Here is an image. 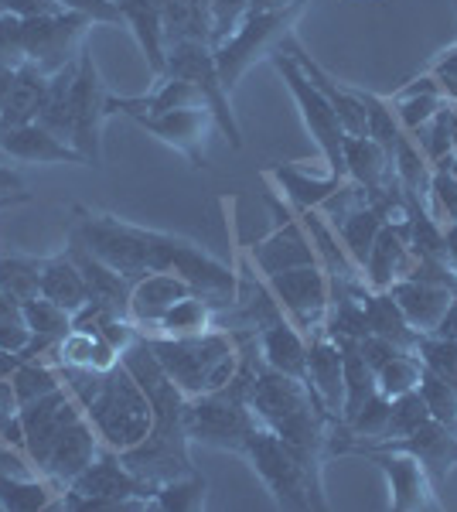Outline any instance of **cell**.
I'll use <instances>...</instances> for the list:
<instances>
[{"instance_id":"f5cc1de1","label":"cell","mask_w":457,"mask_h":512,"mask_svg":"<svg viewBox=\"0 0 457 512\" xmlns=\"http://www.w3.org/2000/svg\"><path fill=\"white\" fill-rule=\"evenodd\" d=\"M427 76L437 82L440 96H444L447 103H457V41L451 48H444V52L430 62Z\"/></svg>"},{"instance_id":"8fae6325","label":"cell","mask_w":457,"mask_h":512,"mask_svg":"<svg viewBox=\"0 0 457 512\" xmlns=\"http://www.w3.org/2000/svg\"><path fill=\"white\" fill-rule=\"evenodd\" d=\"M110 89H106L99 65L89 48L79 52V69L69 89V113H72V140L86 161V168H103V127L110 117Z\"/></svg>"},{"instance_id":"db71d44e","label":"cell","mask_w":457,"mask_h":512,"mask_svg":"<svg viewBox=\"0 0 457 512\" xmlns=\"http://www.w3.org/2000/svg\"><path fill=\"white\" fill-rule=\"evenodd\" d=\"M62 11L65 7L58 0H0V14H14V18H48Z\"/></svg>"},{"instance_id":"60d3db41","label":"cell","mask_w":457,"mask_h":512,"mask_svg":"<svg viewBox=\"0 0 457 512\" xmlns=\"http://www.w3.org/2000/svg\"><path fill=\"white\" fill-rule=\"evenodd\" d=\"M205 502H209V482H205L202 472L168 478L154 492V509L164 512H195L205 509Z\"/></svg>"},{"instance_id":"8992f818","label":"cell","mask_w":457,"mask_h":512,"mask_svg":"<svg viewBox=\"0 0 457 512\" xmlns=\"http://www.w3.org/2000/svg\"><path fill=\"white\" fill-rule=\"evenodd\" d=\"M307 4H311V0H297V4L277 7V11L246 14L243 24H239L229 38H222L219 45L212 48V52H215V69H219V79H222V86H226L229 93L256 62L273 59V55L284 48V41L294 35L297 21L304 18Z\"/></svg>"},{"instance_id":"f1b7e54d","label":"cell","mask_w":457,"mask_h":512,"mask_svg":"<svg viewBox=\"0 0 457 512\" xmlns=\"http://www.w3.org/2000/svg\"><path fill=\"white\" fill-rule=\"evenodd\" d=\"M120 21L134 28V35L140 41L147 55V65L157 79L164 76V14H161V0H113Z\"/></svg>"},{"instance_id":"6da1fadb","label":"cell","mask_w":457,"mask_h":512,"mask_svg":"<svg viewBox=\"0 0 457 512\" xmlns=\"http://www.w3.org/2000/svg\"><path fill=\"white\" fill-rule=\"evenodd\" d=\"M249 407L260 417V424H267L287 444V451L301 461L314 499L321 509H328L324 465L331 458V431H335L338 417H331L321 407L318 393L307 386V379L273 373L270 366H263V359L256 362L253 379H249Z\"/></svg>"},{"instance_id":"277c9868","label":"cell","mask_w":457,"mask_h":512,"mask_svg":"<svg viewBox=\"0 0 457 512\" xmlns=\"http://www.w3.org/2000/svg\"><path fill=\"white\" fill-rule=\"evenodd\" d=\"M86 417L96 427L99 441L113 451H130L151 434L154 427V403L137 376L123 362H116L103 376V386L86 403Z\"/></svg>"},{"instance_id":"e575fe53","label":"cell","mask_w":457,"mask_h":512,"mask_svg":"<svg viewBox=\"0 0 457 512\" xmlns=\"http://www.w3.org/2000/svg\"><path fill=\"white\" fill-rule=\"evenodd\" d=\"M338 349H342V369H345V403H342V424H345V420H352L379 393V383H376V369L365 362L359 342L342 338Z\"/></svg>"},{"instance_id":"1f68e13d","label":"cell","mask_w":457,"mask_h":512,"mask_svg":"<svg viewBox=\"0 0 457 512\" xmlns=\"http://www.w3.org/2000/svg\"><path fill=\"white\" fill-rule=\"evenodd\" d=\"M393 164H396V181H400L403 195L413 202V209L430 212V178H434V164H430L423 147L410 134H403L400 144H396Z\"/></svg>"},{"instance_id":"5b68a950","label":"cell","mask_w":457,"mask_h":512,"mask_svg":"<svg viewBox=\"0 0 457 512\" xmlns=\"http://www.w3.org/2000/svg\"><path fill=\"white\" fill-rule=\"evenodd\" d=\"M147 253H151V274L154 270L178 274L185 284H191V291L212 304L215 315L236 304L239 274L222 260H215L212 253H205L198 243L174 233H161V229H147Z\"/></svg>"},{"instance_id":"7bdbcfd3","label":"cell","mask_w":457,"mask_h":512,"mask_svg":"<svg viewBox=\"0 0 457 512\" xmlns=\"http://www.w3.org/2000/svg\"><path fill=\"white\" fill-rule=\"evenodd\" d=\"M58 386H65V383L52 359H24L11 376V390H14L18 407L38 400V396H45V393H55Z\"/></svg>"},{"instance_id":"003e7915","label":"cell","mask_w":457,"mask_h":512,"mask_svg":"<svg viewBox=\"0 0 457 512\" xmlns=\"http://www.w3.org/2000/svg\"><path fill=\"white\" fill-rule=\"evenodd\" d=\"M209 7H212V0H209Z\"/></svg>"},{"instance_id":"ffe728a7","label":"cell","mask_w":457,"mask_h":512,"mask_svg":"<svg viewBox=\"0 0 457 512\" xmlns=\"http://www.w3.org/2000/svg\"><path fill=\"white\" fill-rule=\"evenodd\" d=\"M99 448H103V441H99L96 427L89 424V417L82 414L69 431L58 437V444L52 448V454H48L45 468H41V478L52 482L58 492H65L82 472H86L89 461L99 454Z\"/></svg>"},{"instance_id":"91938a15","label":"cell","mask_w":457,"mask_h":512,"mask_svg":"<svg viewBox=\"0 0 457 512\" xmlns=\"http://www.w3.org/2000/svg\"><path fill=\"white\" fill-rule=\"evenodd\" d=\"M21 352H11V349H0V383H7V379L14 376V369L21 366Z\"/></svg>"},{"instance_id":"d590c367","label":"cell","mask_w":457,"mask_h":512,"mask_svg":"<svg viewBox=\"0 0 457 512\" xmlns=\"http://www.w3.org/2000/svg\"><path fill=\"white\" fill-rule=\"evenodd\" d=\"M270 175L280 181L284 198L294 205V209H321V205L328 202V198L348 181V178H338V175L311 178L307 171L297 168V164H277Z\"/></svg>"},{"instance_id":"816d5d0a","label":"cell","mask_w":457,"mask_h":512,"mask_svg":"<svg viewBox=\"0 0 457 512\" xmlns=\"http://www.w3.org/2000/svg\"><path fill=\"white\" fill-rule=\"evenodd\" d=\"M430 216L440 226L457 222V178L444 164H434V178H430Z\"/></svg>"},{"instance_id":"d4e9b609","label":"cell","mask_w":457,"mask_h":512,"mask_svg":"<svg viewBox=\"0 0 457 512\" xmlns=\"http://www.w3.org/2000/svg\"><path fill=\"white\" fill-rule=\"evenodd\" d=\"M188 294H195V291H191V284H185L178 274H161V270H154V274L140 277L134 284V291H130V318L140 325V332H151L157 325V318H161L174 301H181V297H188Z\"/></svg>"},{"instance_id":"e7e4bbea","label":"cell","mask_w":457,"mask_h":512,"mask_svg":"<svg viewBox=\"0 0 457 512\" xmlns=\"http://www.w3.org/2000/svg\"><path fill=\"white\" fill-rule=\"evenodd\" d=\"M24 202H31V195H28V192L4 195V198H0V212H4V209H14V205H24Z\"/></svg>"},{"instance_id":"8d00e7d4","label":"cell","mask_w":457,"mask_h":512,"mask_svg":"<svg viewBox=\"0 0 457 512\" xmlns=\"http://www.w3.org/2000/svg\"><path fill=\"white\" fill-rule=\"evenodd\" d=\"M116 362H120V352L96 332H79V328H72V332L55 345V366H82V369L110 373Z\"/></svg>"},{"instance_id":"ac0fdd59","label":"cell","mask_w":457,"mask_h":512,"mask_svg":"<svg viewBox=\"0 0 457 512\" xmlns=\"http://www.w3.org/2000/svg\"><path fill=\"white\" fill-rule=\"evenodd\" d=\"M406 451L427 468L430 482H434L437 492L447 489V478L457 468V434L447 431L444 424H437L434 417L413 431L410 437H400V441H379V444H348L342 454H362V451Z\"/></svg>"},{"instance_id":"6125c7cd","label":"cell","mask_w":457,"mask_h":512,"mask_svg":"<svg viewBox=\"0 0 457 512\" xmlns=\"http://www.w3.org/2000/svg\"><path fill=\"white\" fill-rule=\"evenodd\" d=\"M444 243H447V260L457 270V222H447L444 226Z\"/></svg>"},{"instance_id":"03108f58","label":"cell","mask_w":457,"mask_h":512,"mask_svg":"<svg viewBox=\"0 0 457 512\" xmlns=\"http://www.w3.org/2000/svg\"><path fill=\"white\" fill-rule=\"evenodd\" d=\"M454 110H457V103H454Z\"/></svg>"},{"instance_id":"9f6ffc18","label":"cell","mask_w":457,"mask_h":512,"mask_svg":"<svg viewBox=\"0 0 457 512\" xmlns=\"http://www.w3.org/2000/svg\"><path fill=\"white\" fill-rule=\"evenodd\" d=\"M28 342H31V328L24 325V318H0V349L24 352Z\"/></svg>"},{"instance_id":"603a6c76","label":"cell","mask_w":457,"mask_h":512,"mask_svg":"<svg viewBox=\"0 0 457 512\" xmlns=\"http://www.w3.org/2000/svg\"><path fill=\"white\" fill-rule=\"evenodd\" d=\"M256 349H260L263 366H270L273 373L307 379V335L290 318H277L256 328Z\"/></svg>"},{"instance_id":"83f0119b","label":"cell","mask_w":457,"mask_h":512,"mask_svg":"<svg viewBox=\"0 0 457 512\" xmlns=\"http://www.w3.org/2000/svg\"><path fill=\"white\" fill-rule=\"evenodd\" d=\"M65 253H69V260L79 267V274L86 277L89 284V294L96 297V301L110 304V308H116L120 315H130V291H134V284H130L123 274H116V270L110 267V263H103L99 256H93L86 250L82 243H76V239H65Z\"/></svg>"},{"instance_id":"3957f363","label":"cell","mask_w":457,"mask_h":512,"mask_svg":"<svg viewBox=\"0 0 457 512\" xmlns=\"http://www.w3.org/2000/svg\"><path fill=\"white\" fill-rule=\"evenodd\" d=\"M161 369L185 396L215 393L236 376L243 359V342L229 328H209L198 335H144Z\"/></svg>"},{"instance_id":"74e56055","label":"cell","mask_w":457,"mask_h":512,"mask_svg":"<svg viewBox=\"0 0 457 512\" xmlns=\"http://www.w3.org/2000/svg\"><path fill=\"white\" fill-rule=\"evenodd\" d=\"M62 502V492L41 475H14L0 472V509L11 512H38Z\"/></svg>"},{"instance_id":"ba28073f","label":"cell","mask_w":457,"mask_h":512,"mask_svg":"<svg viewBox=\"0 0 457 512\" xmlns=\"http://www.w3.org/2000/svg\"><path fill=\"white\" fill-rule=\"evenodd\" d=\"M69 239L86 246L89 253L110 263L116 274H123L130 284L151 274V253H147V229L134 226L127 219L93 212L86 205H72Z\"/></svg>"},{"instance_id":"44dd1931","label":"cell","mask_w":457,"mask_h":512,"mask_svg":"<svg viewBox=\"0 0 457 512\" xmlns=\"http://www.w3.org/2000/svg\"><path fill=\"white\" fill-rule=\"evenodd\" d=\"M307 386L318 393L321 407L328 410L331 417L342 420V403H345L342 349L324 332L307 335Z\"/></svg>"},{"instance_id":"681fc988","label":"cell","mask_w":457,"mask_h":512,"mask_svg":"<svg viewBox=\"0 0 457 512\" xmlns=\"http://www.w3.org/2000/svg\"><path fill=\"white\" fill-rule=\"evenodd\" d=\"M427 420H430V410H427V403H423L420 390L396 396V400H393V417H389V434L382 437V441H400V437H410L413 431H420ZM345 448H348V444H345ZM342 451H338V454H342Z\"/></svg>"},{"instance_id":"52a82bcc","label":"cell","mask_w":457,"mask_h":512,"mask_svg":"<svg viewBox=\"0 0 457 512\" xmlns=\"http://www.w3.org/2000/svg\"><path fill=\"white\" fill-rule=\"evenodd\" d=\"M154 492H157V485L144 482L140 475L130 472V468L123 465L120 451H113L103 444L96 458L89 461L86 472L62 492L58 509H72V512L154 509Z\"/></svg>"},{"instance_id":"7c38bea8","label":"cell","mask_w":457,"mask_h":512,"mask_svg":"<svg viewBox=\"0 0 457 512\" xmlns=\"http://www.w3.org/2000/svg\"><path fill=\"white\" fill-rule=\"evenodd\" d=\"M93 24L96 21L89 14L79 11L48 14V18H21L24 62L38 65L45 76H55V72H62L65 65L79 59Z\"/></svg>"},{"instance_id":"f35d334b","label":"cell","mask_w":457,"mask_h":512,"mask_svg":"<svg viewBox=\"0 0 457 512\" xmlns=\"http://www.w3.org/2000/svg\"><path fill=\"white\" fill-rule=\"evenodd\" d=\"M215 328V308L209 301H205L202 294H188L181 297V301H174L168 311H164L161 318H157V325L151 332H140V335H198V332H209Z\"/></svg>"},{"instance_id":"4dcf8cb0","label":"cell","mask_w":457,"mask_h":512,"mask_svg":"<svg viewBox=\"0 0 457 512\" xmlns=\"http://www.w3.org/2000/svg\"><path fill=\"white\" fill-rule=\"evenodd\" d=\"M362 308H365V321H369V335L386 338V342L400 345L403 352H417L420 332L406 321L403 308L393 301V294L389 291H365Z\"/></svg>"},{"instance_id":"f6af8a7d","label":"cell","mask_w":457,"mask_h":512,"mask_svg":"<svg viewBox=\"0 0 457 512\" xmlns=\"http://www.w3.org/2000/svg\"><path fill=\"white\" fill-rule=\"evenodd\" d=\"M420 376H423V362L417 359V352H396L393 359L382 362L376 369L379 393L389 396V400L420 390Z\"/></svg>"},{"instance_id":"cb8c5ba5","label":"cell","mask_w":457,"mask_h":512,"mask_svg":"<svg viewBox=\"0 0 457 512\" xmlns=\"http://www.w3.org/2000/svg\"><path fill=\"white\" fill-rule=\"evenodd\" d=\"M413 260H417V256H413L406 236H400V229L382 226L376 243H372L369 260H365V267H362L365 287H369V291H389L396 280H403L410 274Z\"/></svg>"},{"instance_id":"d6a6232c","label":"cell","mask_w":457,"mask_h":512,"mask_svg":"<svg viewBox=\"0 0 457 512\" xmlns=\"http://www.w3.org/2000/svg\"><path fill=\"white\" fill-rule=\"evenodd\" d=\"M48 79L52 76H45L38 65L24 62L18 69V79H14L11 96L0 106V127H21V123L38 120V110L48 93Z\"/></svg>"},{"instance_id":"d6986e66","label":"cell","mask_w":457,"mask_h":512,"mask_svg":"<svg viewBox=\"0 0 457 512\" xmlns=\"http://www.w3.org/2000/svg\"><path fill=\"white\" fill-rule=\"evenodd\" d=\"M147 134L161 137L164 144L181 151L191 161V168H209L205 144L215 130V117L209 110H168V113H144L134 117Z\"/></svg>"},{"instance_id":"b9f144b4","label":"cell","mask_w":457,"mask_h":512,"mask_svg":"<svg viewBox=\"0 0 457 512\" xmlns=\"http://www.w3.org/2000/svg\"><path fill=\"white\" fill-rule=\"evenodd\" d=\"M41 263L38 256L21 253H0V291L18 297V301H31L41 294Z\"/></svg>"},{"instance_id":"30bf717a","label":"cell","mask_w":457,"mask_h":512,"mask_svg":"<svg viewBox=\"0 0 457 512\" xmlns=\"http://www.w3.org/2000/svg\"><path fill=\"white\" fill-rule=\"evenodd\" d=\"M273 69L284 76L290 96L297 99V106H301V117H304V127L311 130V137L318 140L321 147V158L328 164V175H338V178H348V168H345V127L342 120H338L335 106L324 99V93L318 86H314L311 79L304 76V69L294 62V55L284 52L280 48L277 55H273Z\"/></svg>"},{"instance_id":"5bb4252c","label":"cell","mask_w":457,"mask_h":512,"mask_svg":"<svg viewBox=\"0 0 457 512\" xmlns=\"http://www.w3.org/2000/svg\"><path fill=\"white\" fill-rule=\"evenodd\" d=\"M18 414L24 427V454H28L35 475H41L48 454H52V448L58 444V437L69 431L86 410H82V403L65 390V386H58L55 393H45V396H38V400L18 407Z\"/></svg>"},{"instance_id":"11a10c76","label":"cell","mask_w":457,"mask_h":512,"mask_svg":"<svg viewBox=\"0 0 457 512\" xmlns=\"http://www.w3.org/2000/svg\"><path fill=\"white\" fill-rule=\"evenodd\" d=\"M65 11H79V14H89L93 21H103V24H120V11H116L113 0H58Z\"/></svg>"},{"instance_id":"836d02e7","label":"cell","mask_w":457,"mask_h":512,"mask_svg":"<svg viewBox=\"0 0 457 512\" xmlns=\"http://www.w3.org/2000/svg\"><path fill=\"white\" fill-rule=\"evenodd\" d=\"M386 103L393 106V113H396V120H400L403 134L413 137L420 127H427V123L434 120V113L447 103V99L440 96V89H437L434 79L420 76V79H413L410 86H403L393 99H386Z\"/></svg>"},{"instance_id":"c3c4849f","label":"cell","mask_w":457,"mask_h":512,"mask_svg":"<svg viewBox=\"0 0 457 512\" xmlns=\"http://www.w3.org/2000/svg\"><path fill=\"white\" fill-rule=\"evenodd\" d=\"M420 396H423V403H427L430 417H434L437 424H444L447 431L457 434V386L423 369V376H420Z\"/></svg>"},{"instance_id":"7a4b0ae2","label":"cell","mask_w":457,"mask_h":512,"mask_svg":"<svg viewBox=\"0 0 457 512\" xmlns=\"http://www.w3.org/2000/svg\"><path fill=\"white\" fill-rule=\"evenodd\" d=\"M120 362L137 376V383L144 386L147 396L154 403V427L137 448L123 451V465L144 482L161 485L168 478L191 475L198 472L195 461H191V441L185 431V400L188 396L174 386V379L164 373L157 355L151 352L147 338L140 335L130 349L120 352Z\"/></svg>"},{"instance_id":"e0dca14e","label":"cell","mask_w":457,"mask_h":512,"mask_svg":"<svg viewBox=\"0 0 457 512\" xmlns=\"http://www.w3.org/2000/svg\"><path fill=\"white\" fill-rule=\"evenodd\" d=\"M359 458H365L369 465H376L386 475L389 485V509L396 512H437L444 509V499L430 482L427 468L420 465L413 454L406 451H362Z\"/></svg>"},{"instance_id":"9a60e30c","label":"cell","mask_w":457,"mask_h":512,"mask_svg":"<svg viewBox=\"0 0 457 512\" xmlns=\"http://www.w3.org/2000/svg\"><path fill=\"white\" fill-rule=\"evenodd\" d=\"M267 284L273 297H277V304L284 308V315L304 335L324 332V318H328V304H331V280L321 270V263L273 274L267 277Z\"/></svg>"},{"instance_id":"be15d7a7","label":"cell","mask_w":457,"mask_h":512,"mask_svg":"<svg viewBox=\"0 0 457 512\" xmlns=\"http://www.w3.org/2000/svg\"><path fill=\"white\" fill-rule=\"evenodd\" d=\"M297 4V0H249V14H263V11H277V7Z\"/></svg>"},{"instance_id":"bcb514c9","label":"cell","mask_w":457,"mask_h":512,"mask_svg":"<svg viewBox=\"0 0 457 512\" xmlns=\"http://www.w3.org/2000/svg\"><path fill=\"white\" fill-rule=\"evenodd\" d=\"M359 96L365 103V123H369V127H365V134L376 140L386 154H393L396 144H400V137H403V127H400V120H396L393 106L386 103V96L365 93V89H359Z\"/></svg>"},{"instance_id":"484cf974","label":"cell","mask_w":457,"mask_h":512,"mask_svg":"<svg viewBox=\"0 0 457 512\" xmlns=\"http://www.w3.org/2000/svg\"><path fill=\"white\" fill-rule=\"evenodd\" d=\"M345 168L348 178L359 188H365V198H376L382 188H389L396 181L393 154L382 151L369 134L345 137Z\"/></svg>"},{"instance_id":"ab89813d","label":"cell","mask_w":457,"mask_h":512,"mask_svg":"<svg viewBox=\"0 0 457 512\" xmlns=\"http://www.w3.org/2000/svg\"><path fill=\"white\" fill-rule=\"evenodd\" d=\"M331 226H335V233H338V239H342L348 256H352L359 267H365V260H369V253H372V243H376L379 229L386 226V222H382V216L376 212V205L365 202L338 222H331Z\"/></svg>"},{"instance_id":"6f0895ef","label":"cell","mask_w":457,"mask_h":512,"mask_svg":"<svg viewBox=\"0 0 457 512\" xmlns=\"http://www.w3.org/2000/svg\"><path fill=\"white\" fill-rule=\"evenodd\" d=\"M430 335H437V338H454V342H457V294H454V301L447 304V311L440 315L437 328H434Z\"/></svg>"},{"instance_id":"4fadbf2b","label":"cell","mask_w":457,"mask_h":512,"mask_svg":"<svg viewBox=\"0 0 457 512\" xmlns=\"http://www.w3.org/2000/svg\"><path fill=\"white\" fill-rule=\"evenodd\" d=\"M164 76L195 82L205 93V103H209V113L215 117V127L229 137L232 147H243V130H239L236 113H232V106H229V89L222 86V79H219L215 52L209 41H178V45H168V52H164Z\"/></svg>"},{"instance_id":"4316f807","label":"cell","mask_w":457,"mask_h":512,"mask_svg":"<svg viewBox=\"0 0 457 512\" xmlns=\"http://www.w3.org/2000/svg\"><path fill=\"white\" fill-rule=\"evenodd\" d=\"M389 294H393V301L403 308L406 321H410L413 328H417L420 335H430L437 328L440 315L447 311V304L454 301L451 287H437V284H423V280H396L393 287H389Z\"/></svg>"},{"instance_id":"2e32d148","label":"cell","mask_w":457,"mask_h":512,"mask_svg":"<svg viewBox=\"0 0 457 512\" xmlns=\"http://www.w3.org/2000/svg\"><path fill=\"white\" fill-rule=\"evenodd\" d=\"M273 216H277V229L260 239V243L249 250V263L260 270L263 277H273V274H284V270H294V267H311L318 263V253H314V243L307 236L301 216L294 212V205H280L277 198L267 195Z\"/></svg>"},{"instance_id":"94428289","label":"cell","mask_w":457,"mask_h":512,"mask_svg":"<svg viewBox=\"0 0 457 512\" xmlns=\"http://www.w3.org/2000/svg\"><path fill=\"white\" fill-rule=\"evenodd\" d=\"M14 79H18V69H11V65H0V106H4L7 96H11Z\"/></svg>"},{"instance_id":"9c48e42d","label":"cell","mask_w":457,"mask_h":512,"mask_svg":"<svg viewBox=\"0 0 457 512\" xmlns=\"http://www.w3.org/2000/svg\"><path fill=\"white\" fill-rule=\"evenodd\" d=\"M239 458H246V465L260 475V482L267 485L277 509H287V512L321 509L301 461L287 451V444L280 441L267 424H256V431L246 437Z\"/></svg>"},{"instance_id":"f907efd6","label":"cell","mask_w":457,"mask_h":512,"mask_svg":"<svg viewBox=\"0 0 457 512\" xmlns=\"http://www.w3.org/2000/svg\"><path fill=\"white\" fill-rule=\"evenodd\" d=\"M417 359L423 362V369H427V373H434V376L447 379V383L457 386V342H454V338L420 335Z\"/></svg>"},{"instance_id":"7402d4cb","label":"cell","mask_w":457,"mask_h":512,"mask_svg":"<svg viewBox=\"0 0 457 512\" xmlns=\"http://www.w3.org/2000/svg\"><path fill=\"white\" fill-rule=\"evenodd\" d=\"M0 151L28 164H86L76 147L58 140L38 120L21 123V127H0Z\"/></svg>"},{"instance_id":"680465c9","label":"cell","mask_w":457,"mask_h":512,"mask_svg":"<svg viewBox=\"0 0 457 512\" xmlns=\"http://www.w3.org/2000/svg\"><path fill=\"white\" fill-rule=\"evenodd\" d=\"M24 192V178L14 168H0V198Z\"/></svg>"},{"instance_id":"ee69618b","label":"cell","mask_w":457,"mask_h":512,"mask_svg":"<svg viewBox=\"0 0 457 512\" xmlns=\"http://www.w3.org/2000/svg\"><path fill=\"white\" fill-rule=\"evenodd\" d=\"M413 140L423 147V154L430 158V164H440L444 158L457 154V110L454 103H444L434 113V120L427 127H420Z\"/></svg>"},{"instance_id":"f546056e","label":"cell","mask_w":457,"mask_h":512,"mask_svg":"<svg viewBox=\"0 0 457 512\" xmlns=\"http://www.w3.org/2000/svg\"><path fill=\"white\" fill-rule=\"evenodd\" d=\"M41 297H48L58 308H65L69 315H76L89 304V284L86 277L79 274V267L69 260V253H58V256H45L41 263Z\"/></svg>"},{"instance_id":"7dc6e473","label":"cell","mask_w":457,"mask_h":512,"mask_svg":"<svg viewBox=\"0 0 457 512\" xmlns=\"http://www.w3.org/2000/svg\"><path fill=\"white\" fill-rule=\"evenodd\" d=\"M24 325L31 328V335L62 342V338L72 332V315L38 294V297H31V301H24Z\"/></svg>"}]
</instances>
